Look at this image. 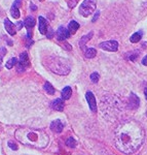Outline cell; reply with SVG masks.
Segmentation results:
<instances>
[{"label":"cell","mask_w":147,"mask_h":155,"mask_svg":"<svg viewBox=\"0 0 147 155\" xmlns=\"http://www.w3.org/2000/svg\"><path fill=\"white\" fill-rule=\"evenodd\" d=\"M6 54V49L5 48H0V69H1V64H2V60L3 57Z\"/></svg>","instance_id":"obj_25"},{"label":"cell","mask_w":147,"mask_h":155,"mask_svg":"<svg viewBox=\"0 0 147 155\" xmlns=\"http://www.w3.org/2000/svg\"><path fill=\"white\" fill-rule=\"evenodd\" d=\"M142 131L135 123H124L116 131V146L124 153H133L141 144Z\"/></svg>","instance_id":"obj_1"},{"label":"cell","mask_w":147,"mask_h":155,"mask_svg":"<svg viewBox=\"0 0 147 155\" xmlns=\"http://www.w3.org/2000/svg\"><path fill=\"white\" fill-rule=\"evenodd\" d=\"M23 25H24L23 22H19V23H18V30L21 29V28H22V26H23Z\"/></svg>","instance_id":"obj_32"},{"label":"cell","mask_w":147,"mask_h":155,"mask_svg":"<svg viewBox=\"0 0 147 155\" xmlns=\"http://www.w3.org/2000/svg\"><path fill=\"white\" fill-rule=\"evenodd\" d=\"M146 116H147V111H146Z\"/></svg>","instance_id":"obj_35"},{"label":"cell","mask_w":147,"mask_h":155,"mask_svg":"<svg viewBox=\"0 0 147 155\" xmlns=\"http://www.w3.org/2000/svg\"><path fill=\"white\" fill-rule=\"evenodd\" d=\"M8 146L11 147L12 150H18V145L17 144H14L12 142H8Z\"/></svg>","instance_id":"obj_29"},{"label":"cell","mask_w":147,"mask_h":155,"mask_svg":"<svg viewBox=\"0 0 147 155\" xmlns=\"http://www.w3.org/2000/svg\"><path fill=\"white\" fill-rule=\"evenodd\" d=\"M21 1L22 0H16L12 4L11 8V15L14 19H19L21 14H20V5H21Z\"/></svg>","instance_id":"obj_9"},{"label":"cell","mask_w":147,"mask_h":155,"mask_svg":"<svg viewBox=\"0 0 147 155\" xmlns=\"http://www.w3.org/2000/svg\"><path fill=\"white\" fill-rule=\"evenodd\" d=\"M66 145L69 147V148H75L76 141L73 139V137H68V139L66 140Z\"/></svg>","instance_id":"obj_23"},{"label":"cell","mask_w":147,"mask_h":155,"mask_svg":"<svg viewBox=\"0 0 147 155\" xmlns=\"http://www.w3.org/2000/svg\"><path fill=\"white\" fill-rule=\"evenodd\" d=\"M97 55V50L94 48H89L84 51V56L86 58H94Z\"/></svg>","instance_id":"obj_20"},{"label":"cell","mask_w":147,"mask_h":155,"mask_svg":"<svg viewBox=\"0 0 147 155\" xmlns=\"http://www.w3.org/2000/svg\"><path fill=\"white\" fill-rule=\"evenodd\" d=\"M4 27H5V30L8 32L11 35H14L17 33L16 31V26H14V23H11L8 19H5L4 20Z\"/></svg>","instance_id":"obj_12"},{"label":"cell","mask_w":147,"mask_h":155,"mask_svg":"<svg viewBox=\"0 0 147 155\" xmlns=\"http://www.w3.org/2000/svg\"><path fill=\"white\" fill-rule=\"evenodd\" d=\"M144 94H145V97H146V99H147V88L144 90Z\"/></svg>","instance_id":"obj_34"},{"label":"cell","mask_w":147,"mask_h":155,"mask_svg":"<svg viewBox=\"0 0 147 155\" xmlns=\"http://www.w3.org/2000/svg\"><path fill=\"white\" fill-rule=\"evenodd\" d=\"M78 28H79V24L76 21H71L68 25V30L70 31L71 34H75Z\"/></svg>","instance_id":"obj_17"},{"label":"cell","mask_w":147,"mask_h":155,"mask_svg":"<svg viewBox=\"0 0 147 155\" xmlns=\"http://www.w3.org/2000/svg\"><path fill=\"white\" fill-rule=\"evenodd\" d=\"M139 106V98L138 96H136L134 93H131L130 96V107H132L133 109H135Z\"/></svg>","instance_id":"obj_15"},{"label":"cell","mask_w":147,"mask_h":155,"mask_svg":"<svg viewBox=\"0 0 147 155\" xmlns=\"http://www.w3.org/2000/svg\"><path fill=\"white\" fill-rule=\"evenodd\" d=\"M92 37H93V32H89V34H86V35L83 36V38H80V41H79V46H80L81 49H84V47H86V44L92 38Z\"/></svg>","instance_id":"obj_16"},{"label":"cell","mask_w":147,"mask_h":155,"mask_svg":"<svg viewBox=\"0 0 147 155\" xmlns=\"http://www.w3.org/2000/svg\"><path fill=\"white\" fill-rule=\"evenodd\" d=\"M17 64H18V59H17V58H11V59H9L8 61L6 62L5 66H6L7 69H11L12 67H14V65H17Z\"/></svg>","instance_id":"obj_22"},{"label":"cell","mask_w":147,"mask_h":155,"mask_svg":"<svg viewBox=\"0 0 147 155\" xmlns=\"http://www.w3.org/2000/svg\"><path fill=\"white\" fill-rule=\"evenodd\" d=\"M16 137L22 144L33 148H44L48 144V136L37 129L20 128L16 132Z\"/></svg>","instance_id":"obj_2"},{"label":"cell","mask_w":147,"mask_h":155,"mask_svg":"<svg viewBox=\"0 0 147 155\" xmlns=\"http://www.w3.org/2000/svg\"><path fill=\"white\" fill-rule=\"evenodd\" d=\"M86 101H88V104H89V109L93 112H97V101H96V98H95L93 92H91V91L86 92Z\"/></svg>","instance_id":"obj_8"},{"label":"cell","mask_w":147,"mask_h":155,"mask_svg":"<svg viewBox=\"0 0 147 155\" xmlns=\"http://www.w3.org/2000/svg\"><path fill=\"white\" fill-rule=\"evenodd\" d=\"M72 95V89L71 87L67 86L62 90V98L63 99H69Z\"/></svg>","instance_id":"obj_18"},{"label":"cell","mask_w":147,"mask_h":155,"mask_svg":"<svg viewBox=\"0 0 147 155\" xmlns=\"http://www.w3.org/2000/svg\"><path fill=\"white\" fill-rule=\"evenodd\" d=\"M77 2H78V0H69V2H68L69 7H71V8L75 7V5L77 4Z\"/></svg>","instance_id":"obj_27"},{"label":"cell","mask_w":147,"mask_h":155,"mask_svg":"<svg viewBox=\"0 0 147 155\" xmlns=\"http://www.w3.org/2000/svg\"><path fill=\"white\" fill-rule=\"evenodd\" d=\"M54 34H55L54 30H52V29L47 30V32H46V36H47V38H53Z\"/></svg>","instance_id":"obj_28"},{"label":"cell","mask_w":147,"mask_h":155,"mask_svg":"<svg viewBox=\"0 0 147 155\" xmlns=\"http://www.w3.org/2000/svg\"><path fill=\"white\" fill-rule=\"evenodd\" d=\"M38 30L41 34H46L47 32V22L43 17H39L38 18Z\"/></svg>","instance_id":"obj_11"},{"label":"cell","mask_w":147,"mask_h":155,"mask_svg":"<svg viewBox=\"0 0 147 155\" xmlns=\"http://www.w3.org/2000/svg\"><path fill=\"white\" fill-rule=\"evenodd\" d=\"M47 67L51 69L52 71L58 74H67L70 71V64L66 59L61 58V57H52L48 59V63Z\"/></svg>","instance_id":"obj_3"},{"label":"cell","mask_w":147,"mask_h":155,"mask_svg":"<svg viewBox=\"0 0 147 155\" xmlns=\"http://www.w3.org/2000/svg\"><path fill=\"white\" fill-rule=\"evenodd\" d=\"M35 19L33 18V17H28V18H27L26 20H25V22H24V26L26 27L27 29H32L33 28L34 26H35Z\"/></svg>","instance_id":"obj_14"},{"label":"cell","mask_w":147,"mask_h":155,"mask_svg":"<svg viewBox=\"0 0 147 155\" xmlns=\"http://www.w3.org/2000/svg\"><path fill=\"white\" fill-rule=\"evenodd\" d=\"M64 128V124L63 122L61 121V120L57 119L55 120V121L52 122L51 124V129L53 130L54 132H57V134H60V132H62V130H63Z\"/></svg>","instance_id":"obj_10"},{"label":"cell","mask_w":147,"mask_h":155,"mask_svg":"<svg viewBox=\"0 0 147 155\" xmlns=\"http://www.w3.org/2000/svg\"><path fill=\"white\" fill-rule=\"evenodd\" d=\"M31 7H32V11H36L37 9V7L34 5V4H31Z\"/></svg>","instance_id":"obj_33"},{"label":"cell","mask_w":147,"mask_h":155,"mask_svg":"<svg viewBox=\"0 0 147 155\" xmlns=\"http://www.w3.org/2000/svg\"><path fill=\"white\" fill-rule=\"evenodd\" d=\"M139 52L138 51H135V52H131V53H129V54H127V59H130V60H135L137 57L139 56Z\"/></svg>","instance_id":"obj_24"},{"label":"cell","mask_w":147,"mask_h":155,"mask_svg":"<svg viewBox=\"0 0 147 155\" xmlns=\"http://www.w3.org/2000/svg\"><path fill=\"white\" fill-rule=\"evenodd\" d=\"M101 49L105 50V51H109V52H116L118 49V42L116 41H104L101 42L99 45Z\"/></svg>","instance_id":"obj_6"},{"label":"cell","mask_w":147,"mask_h":155,"mask_svg":"<svg viewBox=\"0 0 147 155\" xmlns=\"http://www.w3.org/2000/svg\"><path fill=\"white\" fill-rule=\"evenodd\" d=\"M57 39L60 41H66L67 38H69L71 35L70 31H69L68 29H66L64 26H60L59 29L57 30Z\"/></svg>","instance_id":"obj_7"},{"label":"cell","mask_w":147,"mask_h":155,"mask_svg":"<svg viewBox=\"0 0 147 155\" xmlns=\"http://www.w3.org/2000/svg\"><path fill=\"white\" fill-rule=\"evenodd\" d=\"M142 64H143V65H146L147 66V55L145 57H144L143 59H142Z\"/></svg>","instance_id":"obj_31"},{"label":"cell","mask_w":147,"mask_h":155,"mask_svg":"<svg viewBox=\"0 0 147 155\" xmlns=\"http://www.w3.org/2000/svg\"><path fill=\"white\" fill-rule=\"evenodd\" d=\"M18 71L19 72H23L25 71V69L28 68L30 66V60H29V56L26 52L22 53L20 55V61L18 62Z\"/></svg>","instance_id":"obj_5"},{"label":"cell","mask_w":147,"mask_h":155,"mask_svg":"<svg viewBox=\"0 0 147 155\" xmlns=\"http://www.w3.org/2000/svg\"><path fill=\"white\" fill-rule=\"evenodd\" d=\"M99 16H100V12H96V15L94 16V18H93V20H92V21H93V22H96V20L99 18Z\"/></svg>","instance_id":"obj_30"},{"label":"cell","mask_w":147,"mask_h":155,"mask_svg":"<svg viewBox=\"0 0 147 155\" xmlns=\"http://www.w3.org/2000/svg\"><path fill=\"white\" fill-rule=\"evenodd\" d=\"M99 79H100V77H99L98 72H93V74H91V80L93 83H98Z\"/></svg>","instance_id":"obj_26"},{"label":"cell","mask_w":147,"mask_h":155,"mask_svg":"<svg viewBox=\"0 0 147 155\" xmlns=\"http://www.w3.org/2000/svg\"><path fill=\"white\" fill-rule=\"evenodd\" d=\"M43 88L46 91L47 94H51V95H54V94H55V88L53 87V85L49 83V82H45Z\"/></svg>","instance_id":"obj_21"},{"label":"cell","mask_w":147,"mask_h":155,"mask_svg":"<svg viewBox=\"0 0 147 155\" xmlns=\"http://www.w3.org/2000/svg\"><path fill=\"white\" fill-rule=\"evenodd\" d=\"M142 35H143V32H142V31H138V32L134 33L133 35L131 36L130 41H131V42H133V44H136V42H138V41H141Z\"/></svg>","instance_id":"obj_19"},{"label":"cell","mask_w":147,"mask_h":155,"mask_svg":"<svg viewBox=\"0 0 147 155\" xmlns=\"http://www.w3.org/2000/svg\"><path fill=\"white\" fill-rule=\"evenodd\" d=\"M97 1L96 0H84L79 7V12L83 17H89L96 11Z\"/></svg>","instance_id":"obj_4"},{"label":"cell","mask_w":147,"mask_h":155,"mask_svg":"<svg viewBox=\"0 0 147 155\" xmlns=\"http://www.w3.org/2000/svg\"><path fill=\"white\" fill-rule=\"evenodd\" d=\"M52 107H53L54 110L56 111H60L62 112L64 110V101L63 98H57L52 102Z\"/></svg>","instance_id":"obj_13"}]
</instances>
